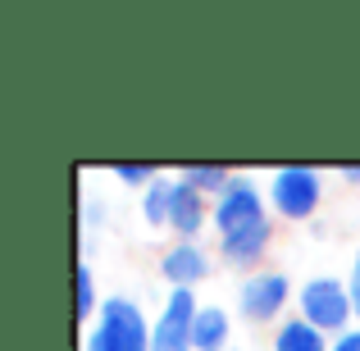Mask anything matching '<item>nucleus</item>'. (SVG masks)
<instances>
[{
	"label": "nucleus",
	"instance_id": "nucleus-1",
	"mask_svg": "<svg viewBox=\"0 0 360 351\" xmlns=\"http://www.w3.org/2000/svg\"><path fill=\"white\" fill-rule=\"evenodd\" d=\"M87 351H150L146 315L128 297H110L96 315V328L87 333Z\"/></svg>",
	"mask_w": 360,
	"mask_h": 351
},
{
	"label": "nucleus",
	"instance_id": "nucleus-2",
	"mask_svg": "<svg viewBox=\"0 0 360 351\" xmlns=\"http://www.w3.org/2000/svg\"><path fill=\"white\" fill-rule=\"evenodd\" d=\"M297 301H301V319L315 324L319 333H338L342 338L347 324L356 319L352 292H347V283H338V279H310Z\"/></svg>",
	"mask_w": 360,
	"mask_h": 351
},
{
	"label": "nucleus",
	"instance_id": "nucleus-3",
	"mask_svg": "<svg viewBox=\"0 0 360 351\" xmlns=\"http://www.w3.org/2000/svg\"><path fill=\"white\" fill-rule=\"evenodd\" d=\"M319 196H324V187H319V174L310 165H288L269 183V205L283 219H310Z\"/></svg>",
	"mask_w": 360,
	"mask_h": 351
},
{
	"label": "nucleus",
	"instance_id": "nucleus-4",
	"mask_svg": "<svg viewBox=\"0 0 360 351\" xmlns=\"http://www.w3.org/2000/svg\"><path fill=\"white\" fill-rule=\"evenodd\" d=\"M196 297L192 288H174L165 297L155 328H150V351H192V324H196Z\"/></svg>",
	"mask_w": 360,
	"mask_h": 351
},
{
	"label": "nucleus",
	"instance_id": "nucleus-5",
	"mask_svg": "<svg viewBox=\"0 0 360 351\" xmlns=\"http://www.w3.org/2000/svg\"><path fill=\"white\" fill-rule=\"evenodd\" d=\"M260 219H264L260 192H255L246 178H233L219 192V201H214V229H219V237H233V233L251 229V224H260Z\"/></svg>",
	"mask_w": 360,
	"mask_h": 351
},
{
	"label": "nucleus",
	"instance_id": "nucleus-6",
	"mask_svg": "<svg viewBox=\"0 0 360 351\" xmlns=\"http://www.w3.org/2000/svg\"><path fill=\"white\" fill-rule=\"evenodd\" d=\"M288 297H292V288H288L283 274H251V279L242 283V292H238V306H242V315L251 319V324H269V319L283 315Z\"/></svg>",
	"mask_w": 360,
	"mask_h": 351
},
{
	"label": "nucleus",
	"instance_id": "nucleus-7",
	"mask_svg": "<svg viewBox=\"0 0 360 351\" xmlns=\"http://www.w3.org/2000/svg\"><path fill=\"white\" fill-rule=\"evenodd\" d=\"M201 224H205V196L196 192L192 183L178 178L174 192H169V229L183 237V242H192V237L201 233Z\"/></svg>",
	"mask_w": 360,
	"mask_h": 351
},
{
	"label": "nucleus",
	"instance_id": "nucleus-8",
	"mask_svg": "<svg viewBox=\"0 0 360 351\" xmlns=\"http://www.w3.org/2000/svg\"><path fill=\"white\" fill-rule=\"evenodd\" d=\"M160 274H165L174 288H196V283L210 274V260H205V251L196 242H178V246H169V251H165Z\"/></svg>",
	"mask_w": 360,
	"mask_h": 351
},
{
	"label": "nucleus",
	"instance_id": "nucleus-9",
	"mask_svg": "<svg viewBox=\"0 0 360 351\" xmlns=\"http://www.w3.org/2000/svg\"><path fill=\"white\" fill-rule=\"evenodd\" d=\"M269 219H260V224H251V229H242V233H233V237H219V251H224V260L229 264H255L264 255V246H269Z\"/></svg>",
	"mask_w": 360,
	"mask_h": 351
},
{
	"label": "nucleus",
	"instance_id": "nucleus-10",
	"mask_svg": "<svg viewBox=\"0 0 360 351\" xmlns=\"http://www.w3.org/2000/svg\"><path fill=\"white\" fill-rule=\"evenodd\" d=\"M192 351H229V310L201 306L192 324Z\"/></svg>",
	"mask_w": 360,
	"mask_h": 351
},
{
	"label": "nucleus",
	"instance_id": "nucleus-11",
	"mask_svg": "<svg viewBox=\"0 0 360 351\" xmlns=\"http://www.w3.org/2000/svg\"><path fill=\"white\" fill-rule=\"evenodd\" d=\"M274 351H328V338L315 324H306V319H288L274 333Z\"/></svg>",
	"mask_w": 360,
	"mask_h": 351
},
{
	"label": "nucleus",
	"instance_id": "nucleus-12",
	"mask_svg": "<svg viewBox=\"0 0 360 351\" xmlns=\"http://www.w3.org/2000/svg\"><path fill=\"white\" fill-rule=\"evenodd\" d=\"M183 183H192L201 196H205V192L219 196L224 187L233 183V178H229V169H224V165H187V169H183Z\"/></svg>",
	"mask_w": 360,
	"mask_h": 351
},
{
	"label": "nucleus",
	"instance_id": "nucleus-13",
	"mask_svg": "<svg viewBox=\"0 0 360 351\" xmlns=\"http://www.w3.org/2000/svg\"><path fill=\"white\" fill-rule=\"evenodd\" d=\"M169 192H174V183H150L146 187V201H141L146 224H169Z\"/></svg>",
	"mask_w": 360,
	"mask_h": 351
},
{
	"label": "nucleus",
	"instance_id": "nucleus-14",
	"mask_svg": "<svg viewBox=\"0 0 360 351\" xmlns=\"http://www.w3.org/2000/svg\"><path fill=\"white\" fill-rule=\"evenodd\" d=\"M78 301H73V310H78V319H91V315H101L96 310V283H91V269L87 264H78Z\"/></svg>",
	"mask_w": 360,
	"mask_h": 351
},
{
	"label": "nucleus",
	"instance_id": "nucleus-15",
	"mask_svg": "<svg viewBox=\"0 0 360 351\" xmlns=\"http://www.w3.org/2000/svg\"><path fill=\"white\" fill-rule=\"evenodd\" d=\"M115 178L128 183V187H150L155 183V169L150 165H115Z\"/></svg>",
	"mask_w": 360,
	"mask_h": 351
},
{
	"label": "nucleus",
	"instance_id": "nucleus-16",
	"mask_svg": "<svg viewBox=\"0 0 360 351\" xmlns=\"http://www.w3.org/2000/svg\"><path fill=\"white\" fill-rule=\"evenodd\" d=\"M347 292H352V306H356V319H360V251H356V264H352V279H347Z\"/></svg>",
	"mask_w": 360,
	"mask_h": 351
},
{
	"label": "nucleus",
	"instance_id": "nucleus-17",
	"mask_svg": "<svg viewBox=\"0 0 360 351\" xmlns=\"http://www.w3.org/2000/svg\"><path fill=\"white\" fill-rule=\"evenodd\" d=\"M333 351H360V328H347L342 338H333Z\"/></svg>",
	"mask_w": 360,
	"mask_h": 351
},
{
	"label": "nucleus",
	"instance_id": "nucleus-18",
	"mask_svg": "<svg viewBox=\"0 0 360 351\" xmlns=\"http://www.w3.org/2000/svg\"><path fill=\"white\" fill-rule=\"evenodd\" d=\"M342 178H347V183H360V165H347V169H342Z\"/></svg>",
	"mask_w": 360,
	"mask_h": 351
}]
</instances>
